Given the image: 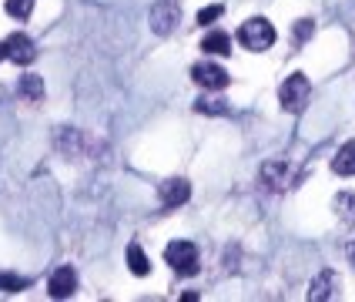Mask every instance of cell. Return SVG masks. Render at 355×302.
I'll use <instances>...</instances> for the list:
<instances>
[{
	"label": "cell",
	"instance_id": "1",
	"mask_svg": "<svg viewBox=\"0 0 355 302\" xmlns=\"http://www.w3.org/2000/svg\"><path fill=\"white\" fill-rule=\"evenodd\" d=\"M309 98H312V84H309L305 74H292V78L282 81V87H278V104L288 115H302Z\"/></svg>",
	"mask_w": 355,
	"mask_h": 302
},
{
	"label": "cell",
	"instance_id": "2",
	"mask_svg": "<svg viewBox=\"0 0 355 302\" xmlns=\"http://www.w3.org/2000/svg\"><path fill=\"white\" fill-rule=\"evenodd\" d=\"M238 44L248 47V51H255V54H261V51H268V47L275 44V27L265 17L245 20V24L238 27Z\"/></svg>",
	"mask_w": 355,
	"mask_h": 302
},
{
	"label": "cell",
	"instance_id": "3",
	"mask_svg": "<svg viewBox=\"0 0 355 302\" xmlns=\"http://www.w3.org/2000/svg\"><path fill=\"white\" fill-rule=\"evenodd\" d=\"M164 262L175 269V272H181V276H195L198 269V249H195V242H184V239H178L171 242L168 249H164Z\"/></svg>",
	"mask_w": 355,
	"mask_h": 302
},
{
	"label": "cell",
	"instance_id": "4",
	"mask_svg": "<svg viewBox=\"0 0 355 302\" xmlns=\"http://www.w3.org/2000/svg\"><path fill=\"white\" fill-rule=\"evenodd\" d=\"M191 81H195L198 87H205V91H225L232 78H228V71H225V67L201 60V64H195V67H191Z\"/></svg>",
	"mask_w": 355,
	"mask_h": 302
},
{
	"label": "cell",
	"instance_id": "5",
	"mask_svg": "<svg viewBox=\"0 0 355 302\" xmlns=\"http://www.w3.org/2000/svg\"><path fill=\"white\" fill-rule=\"evenodd\" d=\"M47 292H51V299H71V296L78 292V272H74L71 265L54 269L51 279H47Z\"/></svg>",
	"mask_w": 355,
	"mask_h": 302
},
{
	"label": "cell",
	"instance_id": "6",
	"mask_svg": "<svg viewBox=\"0 0 355 302\" xmlns=\"http://www.w3.org/2000/svg\"><path fill=\"white\" fill-rule=\"evenodd\" d=\"M3 51H7V60H14L20 67L34 64V58H37V47H34V40L27 37V34H10V37L3 40Z\"/></svg>",
	"mask_w": 355,
	"mask_h": 302
},
{
	"label": "cell",
	"instance_id": "7",
	"mask_svg": "<svg viewBox=\"0 0 355 302\" xmlns=\"http://www.w3.org/2000/svg\"><path fill=\"white\" fill-rule=\"evenodd\" d=\"M178 0H158L155 7H151V31L155 34H171L175 31V24H178Z\"/></svg>",
	"mask_w": 355,
	"mask_h": 302
},
{
	"label": "cell",
	"instance_id": "8",
	"mask_svg": "<svg viewBox=\"0 0 355 302\" xmlns=\"http://www.w3.org/2000/svg\"><path fill=\"white\" fill-rule=\"evenodd\" d=\"M158 199L164 208H178V205H184V201L191 199V185L184 178H168V181H161V188H158Z\"/></svg>",
	"mask_w": 355,
	"mask_h": 302
},
{
	"label": "cell",
	"instance_id": "9",
	"mask_svg": "<svg viewBox=\"0 0 355 302\" xmlns=\"http://www.w3.org/2000/svg\"><path fill=\"white\" fill-rule=\"evenodd\" d=\"M338 296V276L336 272H318L315 279H312V285H309V299L312 302H325V299H336Z\"/></svg>",
	"mask_w": 355,
	"mask_h": 302
},
{
	"label": "cell",
	"instance_id": "10",
	"mask_svg": "<svg viewBox=\"0 0 355 302\" xmlns=\"http://www.w3.org/2000/svg\"><path fill=\"white\" fill-rule=\"evenodd\" d=\"M261 181H265L272 192H285V188L292 185V168H288L285 161H268V165L261 168Z\"/></svg>",
	"mask_w": 355,
	"mask_h": 302
},
{
	"label": "cell",
	"instance_id": "11",
	"mask_svg": "<svg viewBox=\"0 0 355 302\" xmlns=\"http://www.w3.org/2000/svg\"><path fill=\"white\" fill-rule=\"evenodd\" d=\"M332 171H336V175H342V178L355 175V138L345 141V144L338 148V155L332 158Z\"/></svg>",
	"mask_w": 355,
	"mask_h": 302
},
{
	"label": "cell",
	"instance_id": "12",
	"mask_svg": "<svg viewBox=\"0 0 355 302\" xmlns=\"http://www.w3.org/2000/svg\"><path fill=\"white\" fill-rule=\"evenodd\" d=\"M201 51H205V54H218V58H225V54H232V37H228L225 31H211L208 37L201 40Z\"/></svg>",
	"mask_w": 355,
	"mask_h": 302
},
{
	"label": "cell",
	"instance_id": "13",
	"mask_svg": "<svg viewBox=\"0 0 355 302\" xmlns=\"http://www.w3.org/2000/svg\"><path fill=\"white\" fill-rule=\"evenodd\" d=\"M17 94L24 101H40L44 98V81H40V74H24L17 84Z\"/></svg>",
	"mask_w": 355,
	"mask_h": 302
},
{
	"label": "cell",
	"instance_id": "14",
	"mask_svg": "<svg viewBox=\"0 0 355 302\" xmlns=\"http://www.w3.org/2000/svg\"><path fill=\"white\" fill-rule=\"evenodd\" d=\"M128 269H131L135 276H148V272H151V262H148L141 245H131V249H128Z\"/></svg>",
	"mask_w": 355,
	"mask_h": 302
},
{
	"label": "cell",
	"instance_id": "15",
	"mask_svg": "<svg viewBox=\"0 0 355 302\" xmlns=\"http://www.w3.org/2000/svg\"><path fill=\"white\" fill-rule=\"evenodd\" d=\"M336 215L342 221H355V195H349V192H342L336 199Z\"/></svg>",
	"mask_w": 355,
	"mask_h": 302
},
{
	"label": "cell",
	"instance_id": "16",
	"mask_svg": "<svg viewBox=\"0 0 355 302\" xmlns=\"http://www.w3.org/2000/svg\"><path fill=\"white\" fill-rule=\"evenodd\" d=\"M34 3H37V0H7V3H3V10H7L10 17L27 20L31 17V10H34Z\"/></svg>",
	"mask_w": 355,
	"mask_h": 302
},
{
	"label": "cell",
	"instance_id": "17",
	"mask_svg": "<svg viewBox=\"0 0 355 302\" xmlns=\"http://www.w3.org/2000/svg\"><path fill=\"white\" fill-rule=\"evenodd\" d=\"M27 289V279L17 272H0V292H20Z\"/></svg>",
	"mask_w": 355,
	"mask_h": 302
},
{
	"label": "cell",
	"instance_id": "18",
	"mask_svg": "<svg viewBox=\"0 0 355 302\" xmlns=\"http://www.w3.org/2000/svg\"><path fill=\"white\" fill-rule=\"evenodd\" d=\"M195 108H198V111H201V115H225V111H228V104H225V101H221V98L198 101Z\"/></svg>",
	"mask_w": 355,
	"mask_h": 302
},
{
	"label": "cell",
	"instance_id": "19",
	"mask_svg": "<svg viewBox=\"0 0 355 302\" xmlns=\"http://www.w3.org/2000/svg\"><path fill=\"white\" fill-rule=\"evenodd\" d=\"M221 14H225V7H221V3H211V7H205V10L198 14V24H201V27H208V24H215Z\"/></svg>",
	"mask_w": 355,
	"mask_h": 302
},
{
	"label": "cell",
	"instance_id": "20",
	"mask_svg": "<svg viewBox=\"0 0 355 302\" xmlns=\"http://www.w3.org/2000/svg\"><path fill=\"white\" fill-rule=\"evenodd\" d=\"M312 31H315V27H312V20H298V24H295V37L298 40L312 37Z\"/></svg>",
	"mask_w": 355,
	"mask_h": 302
},
{
	"label": "cell",
	"instance_id": "21",
	"mask_svg": "<svg viewBox=\"0 0 355 302\" xmlns=\"http://www.w3.org/2000/svg\"><path fill=\"white\" fill-rule=\"evenodd\" d=\"M0 60H7V51H3V44H0Z\"/></svg>",
	"mask_w": 355,
	"mask_h": 302
},
{
	"label": "cell",
	"instance_id": "22",
	"mask_svg": "<svg viewBox=\"0 0 355 302\" xmlns=\"http://www.w3.org/2000/svg\"><path fill=\"white\" fill-rule=\"evenodd\" d=\"M352 262H355V245H352Z\"/></svg>",
	"mask_w": 355,
	"mask_h": 302
}]
</instances>
